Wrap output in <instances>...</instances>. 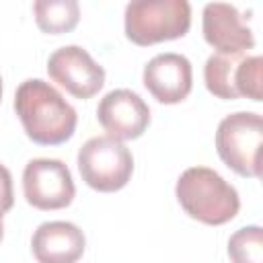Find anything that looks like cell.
<instances>
[{
	"label": "cell",
	"mask_w": 263,
	"mask_h": 263,
	"mask_svg": "<svg viewBox=\"0 0 263 263\" xmlns=\"http://www.w3.org/2000/svg\"><path fill=\"white\" fill-rule=\"evenodd\" d=\"M14 111L27 136L41 146H58L72 138L78 115L45 80L29 78L14 95Z\"/></svg>",
	"instance_id": "obj_1"
},
{
	"label": "cell",
	"mask_w": 263,
	"mask_h": 263,
	"mask_svg": "<svg viewBox=\"0 0 263 263\" xmlns=\"http://www.w3.org/2000/svg\"><path fill=\"white\" fill-rule=\"evenodd\" d=\"M175 193L181 208L193 220L210 226L230 222L240 208L236 189L208 166H191L183 171Z\"/></svg>",
	"instance_id": "obj_2"
},
{
	"label": "cell",
	"mask_w": 263,
	"mask_h": 263,
	"mask_svg": "<svg viewBox=\"0 0 263 263\" xmlns=\"http://www.w3.org/2000/svg\"><path fill=\"white\" fill-rule=\"evenodd\" d=\"M191 27L187 0H134L125 6V35L136 45L183 37Z\"/></svg>",
	"instance_id": "obj_3"
},
{
	"label": "cell",
	"mask_w": 263,
	"mask_h": 263,
	"mask_svg": "<svg viewBox=\"0 0 263 263\" xmlns=\"http://www.w3.org/2000/svg\"><path fill=\"white\" fill-rule=\"evenodd\" d=\"M263 119L253 111H238L224 117L216 132V150L222 162L240 177L261 175Z\"/></svg>",
	"instance_id": "obj_4"
},
{
	"label": "cell",
	"mask_w": 263,
	"mask_h": 263,
	"mask_svg": "<svg viewBox=\"0 0 263 263\" xmlns=\"http://www.w3.org/2000/svg\"><path fill=\"white\" fill-rule=\"evenodd\" d=\"M78 171L82 181L103 193L119 191L134 173V156L125 144L111 136H97L78 150Z\"/></svg>",
	"instance_id": "obj_5"
},
{
	"label": "cell",
	"mask_w": 263,
	"mask_h": 263,
	"mask_svg": "<svg viewBox=\"0 0 263 263\" xmlns=\"http://www.w3.org/2000/svg\"><path fill=\"white\" fill-rule=\"evenodd\" d=\"M23 193L37 210H60L72 203L76 187L62 160L33 158L23 171Z\"/></svg>",
	"instance_id": "obj_6"
},
{
	"label": "cell",
	"mask_w": 263,
	"mask_h": 263,
	"mask_svg": "<svg viewBox=\"0 0 263 263\" xmlns=\"http://www.w3.org/2000/svg\"><path fill=\"white\" fill-rule=\"evenodd\" d=\"M47 74L76 99H90L105 84V70L78 45L55 49L47 60Z\"/></svg>",
	"instance_id": "obj_7"
},
{
	"label": "cell",
	"mask_w": 263,
	"mask_h": 263,
	"mask_svg": "<svg viewBox=\"0 0 263 263\" xmlns=\"http://www.w3.org/2000/svg\"><path fill=\"white\" fill-rule=\"evenodd\" d=\"M97 119L115 140H136L150 123V109L144 99L129 88L107 92L97 107Z\"/></svg>",
	"instance_id": "obj_8"
},
{
	"label": "cell",
	"mask_w": 263,
	"mask_h": 263,
	"mask_svg": "<svg viewBox=\"0 0 263 263\" xmlns=\"http://www.w3.org/2000/svg\"><path fill=\"white\" fill-rule=\"evenodd\" d=\"M144 86L164 105H175L187 99L193 86L191 62L181 53H158L144 66Z\"/></svg>",
	"instance_id": "obj_9"
},
{
	"label": "cell",
	"mask_w": 263,
	"mask_h": 263,
	"mask_svg": "<svg viewBox=\"0 0 263 263\" xmlns=\"http://www.w3.org/2000/svg\"><path fill=\"white\" fill-rule=\"evenodd\" d=\"M201 29L203 39L218 49V53H245L255 45L253 31L242 23L240 12L232 4H205Z\"/></svg>",
	"instance_id": "obj_10"
},
{
	"label": "cell",
	"mask_w": 263,
	"mask_h": 263,
	"mask_svg": "<svg viewBox=\"0 0 263 263\" xmlns=\"http://www.w3.org/2000/svg\"><path fill=\"white\" fill-rule=\"evenodd\" d=\"M82 230L64 220L43 222L31 238L33 255L39 263H76L84 253Z\"/></svg>",
	"instance_id": "obj_11"
},
{
	"label": "cell",
	"mask_w": 263,
	"mask_h": 263,
	"mask_svg": "<svg viewBox=\"0 0 263 263\" xmlns=\"http://www.w3.org/2000/svg\"><path fill=\"white\" fill-rule=\"evenodd\" d=\"M245 53H212L203 66V80L208 90L224 101L238 97V68Z\"/></svg>",
	"instance_id": "obj_12"
},
{
	"label": "cell",
	"mask_w": 263,
	"mask_h": 263,
	"mask_svg": "<svg viewBox=\"0 0 263 263\" xmlns=\"http://www.w3.org/2000/svg\"><path fill=\"white\" fill-rule=\"evenodd\" d=\"M33 12L37 27L49 35L72 31L80 18V6L76 0H37Z\"/></svg>",
	"instance_id": "obj_13"
},
{
	"label": "cell",
	"mask_w": 263,
	"mask_h": 263,
	"mask_svg": "<svg viewBox=\"0 0 263 263\" xmlns=\"http://www.w3.org/2000/svg\"><path fill=\"white\" fill-rule=\"evenodd\" d=\"M232 263H263V230L261 226L238 228L228 240Z\"/></svg>",
	"instance_id": "obj_14"
},
{
	"label": "cell",
	"mask_w": 263,
	"mask_h": 263,
	"mask_svg": "<svg viewBox=\"0 0 263 263\" xmlns=\"http://www.w3.org/2000/svg\"><path fill=\"white\" fill-rule=\"evenodd\" d=\"M14 203V193H12V177L10 171L0 164V214L8 212Z\"/></svg>",
	"instance_id": "obj_15"
},
{
	"label": "cell",
	"mask_w": 263,
	"mask_h": 263,
	"mask_svg": "<svg viewBox=\"0 0 263 263\" xmlns=\"http://www.w3.org/2000/svg\"><path fill=\"white\" fill-rule=\"evenodd\" d=\"M2 236H4V224H2V214H0V240H2Z\"/></svg>",
	"instance_id": "obj_16"
},
{
	"label": "cell",
	"mask_w": 263,
	"mask_h": 263,
	"mask_svg": "<svg viewBox=\"0 0 263 263\" xmlns=\"http://www.w3.org/2000/svg\"><path fill=\"white\" fill-rule=\"evenodd\" d=\"M0 99H2V78H0Z\"/></svg>",
	"instance_id": "obj_17"
}]
</instances>
